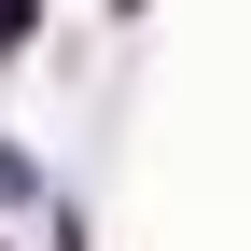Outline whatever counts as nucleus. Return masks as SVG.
Returning <instances> with one entry per match:
<instances>
[{
  "label": "nucleus",
  "mask_w": 251,
  "mask_h": 251,
  "mask_svg": "<svg viewBox=\"0 0 251 251\" xmlns=\"http://www.w3.org/2000/svg\"><path fill=\"white\" fill-rule=\"evenodd\" d=\"M0 42H28V0H0Z\"/></svg>",
  "instance_id": "obj_1"
}]
</instances>
